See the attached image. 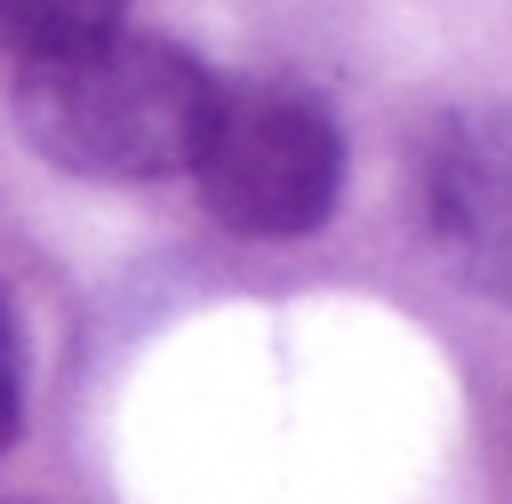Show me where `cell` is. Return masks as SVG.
Segmentation results:
<instances>
[{
    "label": "cell",
    "mask_w": 512,
    "mask_h": 504,
    "mask_svg": "<svg viewBox=\"0 0 512 504\" xmlns=\"http://www.w3.org/2000/svg\"><path fill=\"white\" fill-rule=\"evenodd\" d=\"M192 176L208 192V208L232 232L256 240H296L336 208L344 184V136L328 120L320 96L288 88V80H256V88H216V112L200 128Z\"/></svg>",
    "instance_id": "7a4b0ae2"
},
{
    "label": "cell",
    "mask_w": 512,
    "mask_h": 504,
    "mask_svg": "<svg viewBox=\"0 0 512 504\" xmlns=\"http://www.w3.org/2000/svg\"><path fill=\"white\" fill-rule=\"evenodd\" d=\"M16 424H24V352H16V312L0 296V448L16 440Z\"/></svg>",
    "instance_id": "5b68a950"
},
{
    "label": "cell",
    "mask_w": 512,
    "mask_h": 504,
    "mask_svg": "<svg viewBox=\"0 0 512 504\" xmlns=\"http://www.w3.org/2000/svg\"><path fill=\"white\" fill-rule=\"evenodd\" d=\"M208 112H216V80L184 48L144 40L128 24L24 64V80H16L24 136L56 168L104 176V184H144V176L192 168Z\"/></svg>",
    "instance_id": "6da1fadb"
},
{
    "label": "cell",
    "mask_w": 512,
    "mask_h": 504,
    "mask_svg": "<svg viewBox=\"0 0 512 504\" xmlns=\"http://www.w3.org/2000/svg\"><path fill=\"white\" fill-rule=\"evenodd\" d=\"M424 192H432L440 240L480 280H496V264H504V144H496V120H448L440 144L424 152Z\"/></svg>",
    "instance_id": "3957f363"
},
{
    "label": "cell",
    "mask_w": 512,
    "mask_h": 504,
    "mask_svg": "<svg viewBox=\"0 0 512 504\" xmlns=\"http://www.w3.org/2000/svg\"><path fill=\"white\" fill-rule=\"evenodd\" d=\"M120 8H128V0H0V48H8L16 64L64 56V48H80V40L120 32Z\"/></svg>",
    "instance_id": "277c9868"
}]
</instances>
